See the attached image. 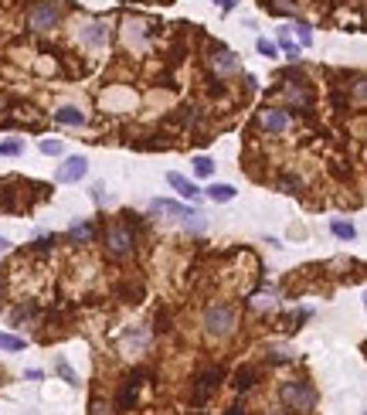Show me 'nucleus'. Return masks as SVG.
<instances>
[{
    "label": "nucleus",
    "mask_w": 367,
    "mask_h": 415,
    "mask_svg": "<svg viewBox=\"0 0 367 415\" xmlns=\"http://www.w3.org/2000/svg\"><path fill=\"white\" fill-rule=\"evenodd\" d=\"M279 399H282V405L289 412H313L316 409V388L309 381H296V378L292 381H282Z\"/></svg>",
    "instance_id": "f03ea898"
},
{
    "label": "nucleus",
    "mask_w": 367,
    "mask_h": 415,
    "mask_svg": "<svg viewBox=\"0 0 367 415\" xmlns=\"http://www.w3.org/2000/svg\"><path fill=\"white\" fill-rule=\"evenodd\" d=\"M207 65L214 68V75H235V72H242V58L235 51H228L225 45H211Z\"/></svg>",
    "instance_id": "423d86ee"
},
{
    "label": "nucleus",
    "mask_w": 367,
    "mask_h": 415,
    "mask_svg": "<svg viewBox=\"0 0 367 415\" xmlns=\"http://www.w3.org/2000/svg\"><path fill=\"white\" fill-rule=\"evenodd\" d=\"M89 415H112V405H105L102 399H92V412Z\"/></svg>",
    "instance_id": "bb28decb"
},
{
    "label": "nucleus",
    "mask_w": 367,
    "mask_h": 415,
    "mask_svg": "<svg viewBox=\"0 0 367 415\" xmlns=\"http://www.w3.org/2000/svg\"><path fill=\"white\" fill-rule=\"evenodd\" d=\"M21 150H24V147H21L17 140H7V143H0V153H3V157H17Z\"/></svg>",
    "instance_id": "a878e982"
},
{
    "label": "nucleus",
    "mask_w": 367,
    "mask_h": 415,
    "mask_svg": "<svg viewBox=\"0 0 367 415\" xmlns=\"http://www.w3.org/2000/svg\"><path fill=\"white\" fill-rule=\"evenodd\" d=\"M167 184L181 194V198H187V201H197L201 198V191H197V184L194 181H187L184 174H167Z\"/></svg>",
    "instance_id": "9b49d317"
},
{
    "label": "nucleus",
    "mask_w": 367,
    "mask_h": 415,
    "mask_svg": "<svg viewBox=\"0 0 367 415\" xmlns=\"http://www.w3.org/2000/svg\"><path fill=\"white\" fill-rule=\"evenodd\" d=\"M133 245H136V238H133V228H129L126 221H116V225L105 228V252H109V255L123 259V255L133 252Z\"/></svg>",
    "instance_id": "20e7f679"
},
{
    "label": "nucleus",
    "mask_w": 367,
    "mask_h": 415,
    "mask_svg": "<svg viewBox=\"0 0 367 415\" xmlns=\"http://www.w3.org/2000/svg\"><path fill=\"white\" fill-rule=\"evenodd\" d=\"M150 214H170V218H194L197 211L187 205H174V201H167V198H157L153 205H150Z\"/></svg>",
    "instance_id": "9d476101"
},
{
    "label": "nucleus",
    "mask_w": 367,
    "mask_h": 415,
    "mask_svg": "<svg viewBox=\"0 0 367 415\" xmlns=\"http://www.w3.org/2000/svg\"><path fill=\"white\" fill-rule=\"evenodd\" d=\"M79 38H82V45H89V48H102V45L109 41V27L99 24V21H92V24H86V27L79 31Z\"/></svg>",
    "instance_id": "1a4fd4ad"
},
{
    "label": "nucleus",
    "mask_w": 367,
    "mask_h": 415,
    "mask_svg": "<svg viewBox=\"0 0 367 415\" xmlns=\"http://www.w3.org/2000/svg\"><path fill=\"white\" fill-rule=\"evenodd\" d=\"M58 24H62V7L58 3L45 0V3H31L27 7V27L31 31L45 34V31H55Z\"/></svg>",
    "instance_id": "7ed1b4c3"
},
{
    "label": "nucleus",
    "mask_w": 367,
    "mask_h": 415,
    "mask_svg": "<svg viewBox=\"0 0 367 415\" xmlns=\"http://www.w3.org/2000/svg\"><path fill=\"white\" fill-rule=\"evenodd\" d=\"M275 48H282V51H286V55H289L292 62L299 58V45L292 41V34H289V27H279V41H275Z\"/></svg>",
    "instance_id": "4468645a"
},
{
    "label": "nucleus",
    "mask_w": 367,
    "mask_h": 415,
    "mask_svg": "<svg viewBox=\"0 0 367 415\" xmlns=\"http://www.w3.org/2000/svg\"><path fill=\"white\" fill-rule=\"evenodd\" d=\"M86 174H89V160H86V157H68V160L58 167L55 181H58V184H79Z\"/></svg>",
    "instance_id": "0eeeda50"
},
{
    "label": "nucleus",
    "mask_w": 367,
    "mask_h": 415,
    "mask_svg": "<svg viewBox=\"0 0 367 415\" xmlns=\"http://www.w3.org/2000/svg\"><path fill=\"white\" fill-rule=\"evenodd\" d=\"M255 51H259L262 58H279V48H275V41H269V38H259V41H255Z\"/></svg>",
    "instance_id": "aec40b11"
},
{
    "label": "nucleus",
    "mask_w": 367,
    "mask_h": 415,
    "mask_svg": "<svg viewBox=\"0 0 367 415\" xmlns=\"http://www.w3.org/2000/svg\"><path fill=\"white\" fill-rule=\"evenodd\" d=\"M214 167H218V164H214L211 157H194V174H197V177H214Z\"/></svg>",
    "instance_id": "dca6fc26"
},
{
    "label": "nucleus",
    "mask_w": 367,
    "mask_h": 415,
    "mask_svg": "<svg viewBox=\"0 0 367 415\" xmlns=\"http://www.w3.org/2000/svg\"><path fill=\"white\" fill-rule=\"evenodd\" d=\"M51 119H55V123H62V126H86V112H82V109H75V105H62V109H55V112H51Z\"/></svg>",
    "instance_id": "f8f14e48"
},
{
    "label": "nucleus",
    "mask_w": 367,
    "mask_h": 415,
    "mask_svg": "<svg viewBox=\"0 0 367 415\" xmlns=\"http://www.w3.org/2000/svg\"><path fill=\"white\" fill-rule=\"evenodd\" d=\"M31 313H34V307H31V303H27V307H17V310L10 313V323H14V327H21L24 320H31Z\"/></svg>",
    "instance_id": "5701e85b"
},
{
    "label": "nucleus",
    "mask_w": 367,
    "mask_h": 415,
    "mask_svg": "<svg viewBox=\"0 0 367 415\" xmlns=\"http://www.w3.org/2000/svg\"><path fill=\"white\" fill-rule=\"evenodd\" d=\"M252 378H255L252 368H242V371L235 375V385H238V388H252Z\"/></svg>",
    "instance_id": "b1692460"
},
{
    "label": "nucleus",
    "mask_w": 367,
    "mask_h": 415,
    "mask_svg": "<svg viewBox=\"0 0 367 415\" xmlns=\"http://www.w3.org/2000/svg\"><path fill=\"white\" fill-rule=\"evenodd\" d=\"M279 188H282V194H303V181L292 177V174H282L279 177Z\"/></svg>",
    "instance_id": "f3484780"
},
{
    "label": "nucleus",
    "mask_w": 367,
    "mask_h": 415,
    "mask_svg": "<svg viewBox=\"0 0 367 415\" xmlns=\"http://www.w3.org/2000/svg\"><path fill=\"white\" fill-rule=\"evenodd\" d=\"M201 327H204V334L211 337V340H225V337H231L235 334V327H238V310L231 307V303H211L204 316H201Z\"/></svg>",
    "instance_id": "f257e3e1"
},
{
    "label": "nucleus",
    "mask_w": 367,
    "mask_h": 415,
    "mask_svg": "<svg viewBox=\"0 0 367 415\" xmlns=\"http://www.w3.org/2000/svg\"><path fill=\"white\" fill-rule=\"evenodd\" d=\"M330 231H333L340 242H354V238H357V228H354L351 221H340V218H333V221H330Z\"/></svg>",
    "instance_id": "2eb2a0df"
},
{
    "label": "nucleus",
    "mask_w": 367,
    "mask_h": 415,
    "mask_svg": "<svg viewBox=\"0 0 367 415\" xmlns=\"http://www.w3.org/2000/svg\"><path fill=\"white\" fill-rule=\"evenodd\" d=\"M58 375H62V378H65V381H68L72 388L79 385V375H75V371L68 368V361H65V357H58Z\"/></svg>",
    "instance_id": "412c9836"
},
{
    "label": "nucleus",
    "mask_w": 367,
    "mask_h": 415,
    "mask_svg": "<svg viewBox=\"0 0 367 415\" xmlns=\"http://www.w3.org/2000/svg\"><path fill=\"white\" fill-rule=\"evenodd\" d=\"M214 3H218L221 10H231V7H235V0H214Z\"/></svg>",
    "instance_id": "c85d7f7f"
},
{
    "label": "nucleus",
    "mask_w": 367,
    "mask_h": 415,
    "mask_svg": "<svg viewBox=\"0 0 367 415\" xmlns=\"http://www.w3.org/2000/svg\"><path fill=\"white\" fill-rule=\"evenodd\" d=\"M68 238H75V242H79V238H82V242L92 238V225H75V228L68 231Z\"/></svg>",
    "instance_id": "393cba45"
},
{
    "label": "nucleus",
    "mask_w": 367,
    "mask_h": 415,
    "mask_svg": "<svg viewBox=\"0 0 367 415\" xmlns=\"http://www.w3.org/2000/svg\"><path fill=\"white\" fill-rule=\"evenodd\" d=\"M92 198H95L99 205H102V201H109V194H105V188H102V184H95V188H92Z\"/></svg>",
    "instance_id": "cd10ccee"
},
{
    "label": "nucleus",
    "mask_w": 367,
    "mask_h": 415,
    "mask_svg": "<svg viewBox=\"0 0 367 415\" xmlns=\"http://www.w3.org/2000/svg\"><path fill=\"white\" fill-rule=\"evenodd\" d=\"M204 194H207L214 205H228V201H235V194H238V191H235L231 184H211Z\"/></svg>",
    "instance_id": "ddd939ff"
},
{
    "label": "nucleus",
    "mask_w": 367,
    "mask_h": 415,
    "mask_svg": "<svg viewBox=\"0 0 367 415\" xmlns=\"http://www.w3.org/2000/svg\"><path fill=\"white\" fill-rule=\"evenodd\" d=\"M65 147H62V140H41V153L45 157H58Z\"/></svg>",
    "instance_id": "4be33fe9"
},
{
    "label": "nucleus",
    "mask_w": 367,
    "mask_h": 415,
    "mask_svg": "<svg viewBox=\"0 0 367 415\" xmlns=\"http://www.w3.org/2000/svg\"><path fill=\"white\" fill-rule=\"evenodd\" d=\"M255 123H259V129H262V133H269V136H282V133L289 129V112H286V109H279V105H266V109H259Z\"/></svg>",
    "instance_id": "39448f33"
},
{
    "label": "nucleus",
    "mask_w": 367,
    "mask_h": 415,
    "mask_svg": "<svg viewBox=\"0 0 367 415\" xmlns=\"http://www.w3.org/2000/svg\"><path fill=\"white\" fill-rule=\"evenodd\" d=\"M282 92H286V99H289V103L303 105V109L313 103V89L306 86V79H303V75H299V79H286V89H282Z\"/></svg>",
    "instance_id": "6e6552de"
},
{
    "label": "nucleus",
    "mask_w": 367,
    "mask_h": 415,
    "mask_svg": "<svg viewBox=\"0 0 367 415\" xmlns=\"http://www.w3.org/2000/svg\"><path fill=\"white\" fill-rule=\"evenodd\" d=\"M0 351H24V337L3 334V330H0Z\"/></svg>",
    "instance_id": "6ab92c4d"
},
{
    "label": "nucleus",
    "mask_w": 367,
    "mask_h": 415,
    "mask_svg": "<svg viewBox=\"0 0 367 415\" xmlns=\"http://www.w3.org/2000/svg\"><path fill=\"white\" fill-rule=\"evenodd\" d=\"M7 249H10V242H7V238H3V235H0V255H3V252H7Z\"/></svg>",
    "instance_id": "c756f323"
},
{
    "label": "nucleus",
    "mask_w": 367,
    "mask_h": 415,
    "mask_svg": "<svg viewBox=\"0 0 367 415\" xmlns=\"http://www.w3.org/2000/svg\"><path fill=\"white\" fill-rule=\"evenodd\" d=\"M289 31H296V34H299V48H309V45H313V31H309V24H306V21H296Z\"/></svg>",
    "instance_id": "a211bd4d"
}]
</instances>
